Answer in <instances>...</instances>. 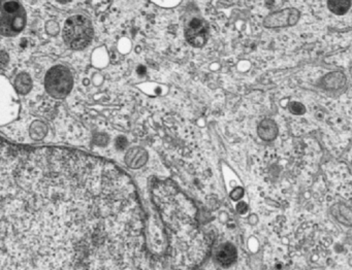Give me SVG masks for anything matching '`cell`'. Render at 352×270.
I'll list each match as a JSON object with an SVG mask.
<instances>
[{
    "label": "cell",
    "instance_id": "obj_1",
    "mask_svg": "<svg viewBox=\"0 0 352 270\" xmlns=\"http://www.w3.org/2000/svg\"><path fill=\"white\" fill-rule=\"evenodd\" d=\"M207 241L175 202L149 223L131 177L77 150L3 146L1 270H195Z\"/></svg>",
    "mask_w": 352,
    "mask_h": 270
},
{
    "label": "cell",
    "instance_id": "obj_2",
    "mask_svg": "<svg viewBox=\"0 0 352 270\" xmlns=\"http://www.w3.org/2000/svg\"><path fill=\"white\" fill-rule=\"evenodd\" d=\"M94 36L91 22L83 16H71L65 22L63 38L65 43L74 49L87 47Z\"/></svg>",
    "mask_w": 352,
    "mask_h": 270
},
{
    "label": "cell",
    "instance_id": "obj_3",
    "mask_svg": "<svg viewBox=\"0 0 352 270\" xmlns=\"http://www.w3.org/2000/svg\"><path fill=\"white\" fill-rule=\"evenodd\" d=\"M25 12L19 2H5L1 10V32L3 35L17 34L25 26Z\"/></svg>",
    "mask_w": 352,
    "mask_h": 270
},
{
    "label": "cell",
    "instance_id": "obj_4",
    "mask_svg": "<svg viewBox=\"0 0 352 270\" xmlns=\"http://www.w3.org/2000/svg\"><path fill=\"white\" fill-rule=\"evenodd\" d=\"M73 87V76L65 66H55L46 76V88L49 94L57 98H63Z\"/></svg>",
    "mask_w": 352,
    "mask_h": 270
},
{
    "label": "cell",
    "instance_id": "obj_5",
    "mask_svg": "<svg viewBox=\"0 0 352 270\" xmlns=\"http://www.w3.org/2000/svg\"><path fill=\"white\" fill-rule=\"evenodd\" d=\"M300 10L294 8L278 10L269 14L263 21V25L267 28H281V27L292 26L300 20Z\"/></svg>",
    "mask_w": 352,
    "mask_h": 270
},
{
    "label": "cell",
    "instance_id": "obj_6",
    "mask_svg": "<svg viewBox=\"0 0 352 270\" xmlns=\"http://www.w3.org/2000/svg\"><path fill=\"white\" fill-rule=\"evenodd\" d=\"M207 31L203 21L199 19H193L186 29V37L190 45L193 47H201L205 45Z\"/></svg>",
    "mask_w": 352,
    "mask_h": 270
},
{
    "label": "cell",
    "instance_id": "obj_7",
    "mask_svg": "<svg viewBox=\"0 0 352 270\" xmlns=\"http://www.w3.org/2000/svg\"><path fill=\"white\" fill-rule=\"evenodd\" d=\"M238 254H236V249L232 243H224L218 247L215 254V260L218 264H220L224 267L232 265L234 262H236Z\"/></svg>",
    "mask_w": 352,
    "mask_h": 270
},
{
    "label": "cell",
    "instance_id": "obj_8",
    "mask_svg": "<svg viewBox=\"0 0 352 270\" xmlns=\"http://www.w3.org/2000/svg\"><path fill=\"white\" fill-rule=\"evenodd\" d=\"M259 137L263 140H273L274 138L277 137L278 127L275 121L271 119H265L261 122L258 125Z\"/></svg>",
    "mask_w": 352,
    "mask_h": 270
},
{
    "label": "cell",
    "instance_id": "obj_9",
    "mask_svg": "<svg viewBox=\"0 0 352 270\" xmlns=\"http://www.w3.org/2000/svg\"><path fill=\"white\" fill-rule=\"evenodd\" d=\"M125 161L129 166L133 167V168H138V167L145 164L146 161H147V153L141 148H131L127 153Z\"/></svg>",
    "mask_w": 352,
    "mask_h": 270
},
{
    "label": "cell",
    "instance_id": "obj_10",
    "mask_svg": "<svg viewBox=\"0 0 352 270\" xmlns=\"http://www.w3.org/2000/svg\"><path fill=\"white\" fill-rule=\"evenodd\" d=\"M351 6V1L349 0H331L327 1V8L333 14L342 16L349 10Z\"/></svg>",
    "mask_w": 352,
    "mask_h": 270
},
{
    "label": "cell",
    "instance_id": "obj_11",
    "mask_svg": "<svg viewBox=\"0 0 352 270\" xmlns=\"http://www.w3.org/2000/svg\"><path fill=\"white\" fill-rule=\"evenodd\" d=\"M15 86L18 92L21 93V94H26L32 89V78H30L28 74H20L16 78Z\"/></svg>",
    "mask_w": 352,
    "mask_h": 270
},
{
    "label": "cell",
    "instance_id": "obj_12",
    "mask_svg": "<svg viewBox=\"0 0 352 270\" xmlns=\"http://www.w3.org/2000/svg\"><path fill=\"white\" fill-rule=\"evenodd\" d=\"M46 133V126L43 123H36L32 127V136L34 137H43Z\"/></svg>",
    "mask_w": 352,
    "mask_h": 270
},
{
    "label": "cell",
    "instance_id": "obj_13",
    "mask_svg": "<svg viewBox=\"0 0 352 270\" xmlns=\"http://www.w3.org/2000/svg\"><path fill=\"white\" fill-rule=\"evenodd\" d=\"M289 109L294 115H302V113H306V107L302 103L296 102V101L290 103Z\"/></svg>",
    "mask_w": 352,
    "mask_h": 270
},
{
    "label": "cell",
    "instance_id": "obj_14",
    "mask_svg": "<svg viewBox=\"0 0 352 270\" xmlns=\"http://www.w3.org/2000/svg\"><path fill=\"white\" fill-rule=\"evenodd\" d=\"M244 195V190L242 188H236L234 191L230 193V197L234 200H239Z\"/></svg>",
    "mask_w": 352,
    "mask_h": 270
},
{
    "label": "cell",
    "instance_id": "obj_15",
    "mask_svg": "<svg viewBox=\"0 0 352 270\" xmlns=\"http://www.w3.org/2000/svg\"><path fill=\"white\" fill-rule=\"evenodd\" d=\"M127 146V140L125 137H119L117 138L116 140V146L119 150H123V148H126Z\"/></svg>",
    "mask_w": 352,
    "mask_h": 270
},
{
    "label": "cell",
    "instance_id": "obj_16",
    "mask_svg": "<svg viewBox=\"0 0 352 270\" xmlns=\"http://www.w3.org/2000/svg\"><path fill=\"white\" fill-rule=\"evenodd\" d=\"M236 210H238V212H240V214H245V212H247V210H248V206H247L245 202H240V203L236 205Z\"/></svg>",
    "mask_w": 352,
    "mask_h": 270
},
{
    "label": "cell",
    "instance_id": "obj_17",
    "mask_svg": "<svg viewBox=\"0 0 352 270\" xmlns=\"http://www.w3.org/2000/svg\"><path fill=\"white\" fill-rule=\"evenodd\" d=\"M1 63H3V66H5L7 64V55H6L5 52L1 53Z\"/></svg>",
    "mask_w": 352,
    "mask_h": 270
},
{
    "label": "cell",
    "instance_id": "obj_18",
    "mask_svg": "<svg viewBox=\"0 0 352 270\" xmlns=\"http://www.w3.org/2000/svg\"><path fill=\"white\" fill-rule=\"evenodd\" d=\"M138 72H139V74H144L146 72V68L144 67V66H139V68H138Z\"/></svg>",
    "mask_w": 352,
    "mask_h": 270
}]
</instances>
